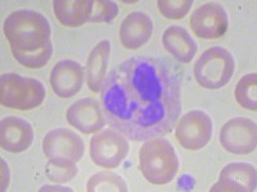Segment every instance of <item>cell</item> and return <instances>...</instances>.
Listing matches in <instances>:
<instances>
[{"mask_svg": "<svg viewBox=\"0 0 257 192\" xmlns=\"http://www.w3.org/2000/svg\"><path fill=\"white\" fill-rule=\"evenodd\" d=\"M228 27V13L219 3L202 4L190 16V28L199 38L213 40L221 38Z\"/></svg>", "mask_w": 257, "mask_h": 192, "instance_id": "cell-9", "label": "cell"}, {"mask_svg": "<svg viewBox=\"0 0 257 192\" xmlns=\"http://www.w3.org/2000/svg\"><path fill=\"white\" fill-rule=\"evenodd\" d=\"M43 152L48 159L62 158L77 163L84 156L85 144L76 132L67 128H56L45 134Z\"/></svg>", "mask_w": 257, "mask_h": 192, "instance_id": "cell-10", "label": "cell"}, {"mask_svg": "<svg viewBox=\"0 0 257 192\" xmlns=\"http://www.w3.org/2000/svg\"><path fill=\"white\" fill-rule=\"evenodd\" d=\"M165 49L180 63H189L197 52V44L185 28L170 26L162 35Z\"/></svg>", "mask_w": 257, "mask_h": 192, "instance_id": "cell-17", "label": "cell"}, {"mask_svg": "<svg viewBox=\"0 0 257 192\" xmlns=\"http://www.w3.org/2000/svg\"><path fill=\"white\" fill-rule=\"evenodd\" d=\"M107 122L128 140L173 131L181 113V78L162 59L133 56L107 74L100 91Z\"/></svg>", "mask_w": 257, "mask_h": 192, "instance_id": "cell-1", "label": "cell"}, {"mask_svg": "<svg viewBox=\"0 0 257 192\" xmlns=\"http://www.w3.org/2000/svg\"><path fill=\"white\" fill-rule=\"evenodd\" d=\"M109 52H111L109 41H99L91 50L88 62H86L85 77H86V82H88V88L95 94L102 91L103 82L107 77Z\"/></svg>", "mask_w": 257, "mask_h": 192, "instance_id": "cell-16", "label": "cell"}, {"mask_svg": "<svg viewBox=\"0 0 257 192\" xmlns=\"http://www.w3.org/2000/svg\"><path fill=\"white\" fill-rule=\"evenodd\" d=\"M257 186L256 168L248 163H230L222 168L220 180L211 191L253 192Z\"/></svg>", "mask_w": 257, "mask_h": 192, "instance_id": "cell-14", "label": "cell"}, {"mask_svg": "<svg viewBox=\"0 0 257 192\" xmlns=\"http://www.w3.org/2000/svg\"><path fill=\"white\" fill-rule=\"evenodd\" d=\"M34 142V128L24 118L6 116L0 123V145L9 152H22Z\"/></svg>", "mask_w": 257, "mask_h": 192, "instance_id": "cell-13", "label": "cell"}, {"mask_svg": "<svg viewBox=\"0 0 257 192\" xmlns=\"http://www.w3.org/2000/svg\"><path fill=\"white\" fill-rule=\"evenodd\" d=\"M84 78V68L81 64L71 59H64L52 68L50 86L57 96L62 99H70L80 92Z\"/></svg>", "mask_w": 257, "mask_h": 192, "instance_id": "cell-11", "label": "cell"}, {"mask_svg": "<svg viewBox=\"0 0 257 192\" xmlns=\"http://www.w3.org/2000/svg\"><path fill=\"white\" fill-rule=\"evenodd\" d=\"M213 126L211 116L202 110L185 113L179 120L175 130L178 142L187 150H201L210 142Z\"/></svg>", "mask_w": 257, "mask_h": 192, "instance_id": "cell-7", "label": "cell"}, {"mask_svg": "<svg viewBox=\"0 0 257 192\" xmlns=\"http://www.w3.org/2000/svg\"><path fill=\"white\" fill-rule=\"evenodd\" d=\"M161 14L169 20H180L188 14L193 6L192 0H158Z\"/></svg>", "mask_w": 257, "mask_h": 192, "instance_id": "cell-22", "label": "cell"}, {"mask_svg": "<svg viewBox=\"0 0 257 192\" xmlns=\"http://www.w3.org/2000/svg\"><path fill=\"white\" fill-rule=\"evenodd\" d=\"M118 14V6L111 0H96L93 2V12H91L89 22L91 24H103L111 22Z\"/></svg>", "mask_w": 257, "mask_h": 192, "instance_id": "cell-23", "label": "cell"}, {"mask_svg": "<svg viewBox=\"0 0 257 192\" xmlns=\"http://www.w3.org/2000/svg\"><path fill=\"white\" fill-rule=\"evenodd\" d=\"M4 34L16 60L27 68L47 66L53 56L49 20L31 9H18L4 20Z\"/></svg>", "mask_w": 257, "mask_h": 192, "instance_id": "cell-2", "label": "cell"}, {"mask_svg": "<svg viewBox=\"0 0 257 192\" xmlns=\"http://www.w3.org/2000/svg\"><path fill=\"white\" fill-rule=\"evenodd\" d=\"M53 9L57 20L66 27H79L89 22L93 12L91 0H54Z\"/></svg>", "mask_w": 257, "mask_h": 192, "instance_id": "cell-18", "label": "cell"}, {"mask_svg": "<svg viewBox=\"0 0 257 192\" xmlns=\"http://www.w3.org/2000/svg\"><path fill=\"white\" fill-rule=\"evenodd\" d=\"M50 190H54V191H56V190H62V191H66V190H70L67 187V188H66V187H52V186H44L43 187V188H41V191H50Z\"/></svg>", "mask_w": 257, "mask_h": 192, "instance_id": "cell-25", "label": "cell"}, {"mask_svg": "<svg viewBox=\"0 0 257 192\" xmlns=\"http://www.w3.org/2000/svg\"><path fill=\"white\" fill-rule=\"evenodd\" d=\"M257 74L248 73L238 81L235 86V100L244 109L257 110Z\"/></svg>", "mask_w": 257, "mask_h": 192, "instance_id": "cell-20", "label": "cell"}, {"mask_svg": "<svg viewBox=\"0 0 257 192\" xmlns=\"http://www.w3.org/2000/svg\"><path fill=\"white\" fill-rule=\"evenodd\" d=\"M235 70V62L231 52L221 46L206 50L194 64V77L199 86L208 90L224 88Z\"/></svg>", "mask_w": 257, "mask_h": 192, "instance_id": "cell-5", "label": "cell"}, {"mask_svg": "<svg viewBox=\"0 0 257 192\" xmlns=\"http://www.w3.org/2000/svg\"><path fill=\"white\" fill-rule=\"evenodd\" d=\"M79 173L76 163L72 160L62 159H49L45 166V174L50 180L56 184H67L76 177Z\"/></svg>", "mask_w": 257, "mask_h": 192, "instance_id": "cell-21", "label": "cell"}, {"mask_svg": "<svg viewBox=\"0 0 257 192\" xmlns=\"http://www.w3.org/2000/svg\"><path fill=\"white\" fill-rule=\"evenodd\" d=\"M43 82L17 73H4L0 77V102L3 106L17 110H31L45 99Z\"/></svg>", "mask_w": 257, "mask_h": 192, "instance_id": "cell-4", "label": "cell"}, {"mask_svg": "<svg viewBox=\"0 0 257 192\" xmlns=\"http://www.w3.org/2000/svg\"><path fill=\"white\" fill-rule=\"evenodd\" d=\"M153 34V22L143 12H133L126 16L120 26L121 44L130 50H137L146 45Z\"/></svg>", "mask_w": 257, "mask_h": 192, "instance_id": "cell-15", "label": "cell"}, {"mask_svg": "<svg viewBox=\"0 0 257 192\" xmlns=\"http://www.w3.org/2000/svg\"><path fill=\"white\" fill-rule=\"evenodd\" d=\"M66 120L72 127L85 134L99 132L107 123L103 109L94 99H80L73 102L66 113Z\"/></svg>", "mask_w": 257, "mask_h": 192, "instance_id": "cell-12", "label": "cell"}, {"mask_svg": "<svg viewBox=\"0 0 257 192\" xmlns=\"http://www.w3.org/2000/svg\"><path fill=\"white\" fill-rule=\"evenodd\" d=\"M89 152L95 166L114 169L128 154V141L117 130L108 128L91 137Z\"/></svg>", "mask_w": 257, "mask_h": 192, "instance_id": "cell-6", "label": "cell"}, {"mask_svg": "<svg viewBox=\"0 0 257 192\" xmlns=\"http://www.w3.org/2000/svg\"><path fill=\"white\" fill-rule=\"evenodd\" d=\"M88 192H126L127 184L121 176L112 172H99L90 177L86 184Z\"/></svg>", "mask_w": 257, "mask_h": 192, "instance_id": "cell-19", "label": "cell"}, {"mask_svg": "<svg viewBox=\"0 0 257 192\" xmlns=\"http://www.w3.org/2000/svg\"><path fill=\"white\" fill-rule=\"evenodd\" d=\"M2 191H6L8 188V184H9V168H8V164L6 163V160L2 159Z\"/></svg>", "mask_w": 257, "mask_h": 192, "instance_id": "cell-24", "label": "cell"}, {"mask_svg": "<svg viewBox=\"0 0 257 192\" xmlns=\"http://www.w3.org/2000/svg\"><path fill=\"white\" fill-rule=\"evenodd\" d=\"M220 142L226 152L234 155L251 154L257 145L256 123L244 116L228 120L220 131Z\"/></svg>", "mask_w": 257, "mask_h": 192, "instance_id": "cell-8", "label": "cell"}, {"mask_svg": "<svg viewBox=\"0 0 257 192\" xmlns=\"http://www.w3.org/2000/svg\"><path fill=\"white\" fill-rule=\"evenodd\" d=\"M139 164L149 184H167L179 172V158L169 140L153 137L144 141L139 152Z\"/></svg>", "mask_w": 257, "mask_h": 192, "instance_id": "cell-3", "label": "cell"}]
</instances>
